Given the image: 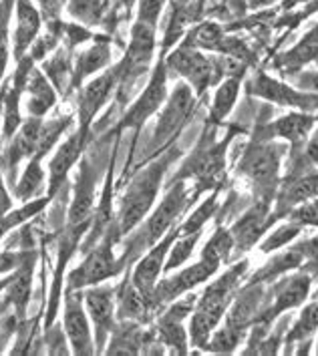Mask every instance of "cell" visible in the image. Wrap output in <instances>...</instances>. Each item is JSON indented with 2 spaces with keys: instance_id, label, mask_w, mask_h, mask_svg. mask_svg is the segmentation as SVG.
I'll return each mask as SVG.
<instances>
[{
  "instance_id": "obj_13",
  "label": "cell",
  "mask_w": 318,
  "mask_h": 356,
  "mask_svg": "<svg viewBox=\"0 0 318 356\" xmlns=\"http://www.w3.org/2000/svg\"><path fill=\"white\" fill-rule=\"evenodd\" d=\"M180 238V227H171L168 234L157 242L155 245H151L150 250L145 252V256L135 262L132 270V282L133 286L145 294L151 302V294L155 290V284L159 280V276L164 274V268H166V262H168L169 250L171 245L175 244V240Z\"/></svg>"
},
{
  "instance_id": "obj_12",
  "label": "cell",
  "mask_w": 318,
  "mask_h": 356,
  "mask_svg": "<svg viewBox=\"0 0 318 356\" xmlns=\"http://www.w3.org/2000/svg\"><path fill=\"white\" fill-rule=\"evenodd\" d=\"M63 330L73 355H95V338L83 302V290H65Z\"/></svg>"
},
{
  "instance_id": "obj_37",
  "label": "cell",
  "mask_w": 318,
  "mask_h": 356,
  "mask_svg": "<svg viewBox=\"0 0 318 356\" xmlns=\"http://www.w3.org/2000/svg\"><path fill=\"white\" fill-rule=\"evenodd\" d=\"M166 2L168 0H137V20L157 29Z\"/></svg>"
},
{
  "instance_id": "obj_26",
  "label": "cell",
  "mask_w": 318,
  "mask_h": 356,
  "mask_svg": "<svg viewBox=\"0 0 318 356\" xmlns=\"http://www.w3.org/2000/svg\"><path fill=\"white\" fill-rule=\"evenodd\" d=\"M266 229V206L252 207L238 224L232 227V238H234V244L238 245V252L248 250L250 245L256 244V240L260 238Z\"/></svg>"
},
{
  "instance_id": "obj_8",
  "label": "cell",
  "mask_w": 318,
  "mask_h": 356,
  "mask_svg": "<svg viewBox=\"0 0 318 356\" xmlns=\"http://www.w3.org/2000/svg\"><path fill=\"white\" fill-rule=\"evenodd\" d=\"M193 109H196V95L191 87L186 81L177 83V87L168 95V101L164 103L161 113L157 117L151 145L157 151L161 149L164 143L171 141L175 133L186 127L189 117L193 115Z\"/></svg>"
},
{
  "instance_id": "obj_30",
  "label": "cell",
  "mask_w": 318,
  "mask_h": 356,
  "mask_svg": "<svg viewBox=\"0 0 318 356\" xmlns=\"http://www.w3.org/2000/svg\"><path fill=\"white\" fill-rule=\"evenodd\" d=\"M45 184H47V169L42 168V157L35 155L29 159V165L20 175L19 184L15 188V197L22 204L31 202V200H35V195L42 189Z\"/></svg>"
},
{
  "instance_id": "obj_4",
  "label": "cell",
  "mask_w": 318,
  "mask_h": 356,
  "mask_svg": "<svg viewBox=\"0 0 318 356\" xmlns=\"http://www.w3.org/2000/svg\"><path fill=\"white\" fill-rule=\"evenodd\" d=\"M248 264H238L236 268H232L228 274H224L220 280H216L202 296V300L198 302L196 312L191 316V342L200 348H206L209 332L218 326L220 318L224 316L225 308L230 304V298L238 286V280L244 274Z\"/></svg>"
},
{
  "instance_id": "obj_44",
  "label": "cell",
  "mask_w": 318,
  "mask_h": 356,
  "mask_svg": "<svg viewBox=\"0 0 318 356\" xmlns=\"http://www.w3.org/2000/svg\"><path fill=\"white\" fill-rule=\"evenodd\" d=\"M300 89H306V91H317L318 93V73H302L299 75L296 81Z\"/></svg>"
},
{
  "instance_id": "obj_45",
  "label": "cell",
  "mask_w": 318,
  "mask_h": 356,
  "mask_svg": "<svg viewBox=\"0 0 318 356\" xmlns=\"http://www.w3.org/2000/svg\"><path fill=\"white\" fill-rule=\"evenodd\" d=\"M306 157L312 161V163H317L318 165V131L312 135V139L308 141V147H306Z\"/></svg>"
},
{
  "instance_id": "obj_6",
  "label": "cell",
  "mask_w": 318,
  "mask_h": 356,
  "mask_svg": "<svg viewBox=\"0 0 318 356\" xmlns=\"http://www.w3.org/2000/svg\"><path fill=\"white\" fill-rule=\"evenodd\" d=\"M168 67H166V58L159 56L157 65L151 71L145 89L135 97V101L125 109L121 121L117 123L115 135L117 133L121 135L125 129H133L135 133L141 131V127L164 107V103L168 101Z\"/></svg>"
},
{
  "instance_id": "obj_22",
  "label": "cell",
  "mask_w": 318,
  "mask_h": 356,
  "mask_svg": "<svg viewBox=\"0 0 318 356\" xmlns=\"http://www.w3.org/2000/svg\"><path fill=\"white\" fill-rule=\"evenodd\" d=\"M26 109L31 117H42L51 111L56 105V99H58V91L55 89V85L49 81V76L42 73L40 67H35L31 71L29 76V85H26Z\"/></svg>"
},
{
  "instance_id": "obj_51",
  "label": "cell",
  "mask_w": 318,
  "mask_h": 356,
  "mask_svg": "<svg viewBox=\"0 0 318 356\" xmlns=\"http://www.w3.org/2000/svg\"><path fill=\"white\" fill-rule=\"evenodd\" d=\"M317 353H318V342H317Z\"/></svg>"
},
{
  "instance_id": "obj_29",
  "label": "cell",
  "mask_w": 318,
  "mask_h": 356,
  "mask_svg": "<svg viewBox=\"0 0 318 356\" xmlns=\"http://www.w3.org/2000/svg\"><path fill=\"white\" fill-rule=\"evenodd\" d=\"M53 200H55V197H51L49 193H45V195H40V197L31 200V202H24L19 209H10L8 213L0 216V240H2L8 232L17 229V227L24 225L26 222H31L33 218H37L42 209H47V206H49Z\"/></svg>"
},
{
  "instance_id": "obj_41",
  "label": "cell",
  "mask_w": 318,
  "mask_h": 356,
  "mask_svg": "<svg viewBox=\"0 0 318 356\" xmlns=\"http://www.w3.org/2000/svg\"><path fill=\"white\" fill-rule=\"evenodd\" d=\"M29 252H0V274L2 272H15L19 268L22 260L26 258Z\"/></svg>"
},
{
  "instance_id": "obj_3",
  "label": "cell",
  "mask_w": 318,
  "mask_h": 356,
  "mask_svg": "<svg viewBox=\"0 0 318 356\" xmlns=\"http://www.w3.org/2000/svg\"><path fill=\"white\" fill-rule=\"evenodd\" d=\"M119 240H121V234L113 220L105 236L89 252L83 254L85 256L83 262L67 274L65 290H87L91 286H99L109 278L119 276L127 268L123 258L115 256V245L119 244Z\"/></svg>"
},
{
  "instance_id": "obj_18",
  "label": "cell",
  "mask_w": 318,
  "mask_h": 356,
  "mask_svg": "<svg viewBox=\"0 0 318 356\" xmlns=\"http://www.w3.org/2000/svg\"><path fill=\"white\" fill-rule=\"evenodd\" d=\"M15 37H13V55L15 63L29 53L33 42L40 35L42 15L33 0H15Z\"/></svg>"
},
{
  "instance_id": "obj_19",
  "label": "cell",
  "mask_w": 318,
  "mask_h": 356,
  "mask_svg": "<svg viewBox=\"0 0 318 356\" xmlns=\"http://www.w3.org/2000/svg\"><path fill=\"white\" fill-rule=\"evenodd\" d=\"M113 58L111 51V38L95 37L93 44L87 47L85 51H81L75 56V69H73V81H71V91H77L83 87V83L89 79V76L97 75L105 69H109Z\"/></svg>"
},
{
  "instance_id": "obj_47",
  "label": "cell",
  "mask_w": 318,
  "mask_h": 356,
  "mask_svg": "<svg viewBox=\"0 0 318 356\" xmlns=\"http://www.w3.org/2000/svg\"><path fill=\"white\" fill-rule=\"evenodd\" d=\"M272 2H276V0H248V6L252 10H258V8H264V6H270Z\"/></svg>"
},
{
  "instance_id": "obj_52",
  "label": "cell",
  "mask_w": 318,
  "mask_h": 356,
  "mask_svg": "<svg viewBox=\"0 0 318 356\" xmlns=\"http://www.w3.org/2000/svg\"><path fill=\"white\" fill-rule=\"evenodd\" d=\"M317 29H318V24H317Z\"/></svg>"
},
{
  "instance_id": "obj_31",
  "label": "cell",
  "mask_w": 318,
  "mask_h": 356,
  "mask_svg": "<svg viewBox=\"0 0 318 356\" xmlns=\"http://www.w3.org/2000/svg\"><path fill=\"white\" fill-rule=\"evenodd\" d=\"M67 10L83 26H93L101 22L105 0H69Z\"/></svg>"
},
{
  "instance_id": "obj_25",
  "label": "cell",
  "mask_w": 318,
  "mask_h": 356,
  "mask_svg": "<svg viewBox=\"0 0 318 356\" xmlns=\"http://www.w3.org/2000/svg\"><path fill=\"white\" fill-rule=\"evenodd\" d=\"M318 58V29L315 26L306 37L300 40L296 47H292L288 53H282L276 56V65L278 69H284L286 73H296L304 65L312 63Z\"/></svg>"
},
{
  "instance_id": "obj_2",
  "label": "cell",
  "mask_w": 318,
  "mask_h": 356,
  "mask_svg": "<svg viewBox=\"0 0 318 356\" xmlns=\"http://www.w3.org/2000/svg\"><path fill=\"white\" fill-rule=\"evenodd\" d=\"M171 159H173V151H169L161 159L153 161L143 171H139L132 179V184L127 186L121 206H119V213L115 218L121 238L132 234L150 213V209L157 200V193H159L164 175L168 171Z\"/></svg>"
},
{
  "instance_id": "obj_46",
  "label": "cell",
  "mask_w": 318,
  "mask_h": 356,
  "mask_svg": "<svg viewBox=\"0 0 318 356\" xmlns=\"http://www.w3.org/2000/svg\"><path fill=\"white\" fill-rule=\"evenodd\" d=\"M6 83H8V79L0 83V121H2V111H4V93H6ZM0 151H2V133H0Z\"/></svg>"
},
{
  "instance_id": "obj_32",
  "label": "cell",
  "mask_w": 318,
  "mask_h": 356,
  "mask_svg": "<svg viewBox=\"0 0 318 356\" xmlns=\"http://www.w3.org/2000/svg\"><path fill=\"white\" fill-rule=\"evenodd\" d=\"M15 8V0H0V83L10 60V15Z\"/></svg>"
},
{
  "instance_id": "obj_9",
  "label": "cell",
  "mask_w": 318,
  "mask_h": 356,
  "mask_svg": "<svg viewBox=\"0 0 318 356\" xmlns=\"http://www.w3.org/2000/svg\"><path fill=\"white\" fill-rule=\"evenodd\" d=\"M119 83H121V65L117 63L79 89L77 117H79L81 129L91 131V125L97 119V115L103 111V107L111 101L113 95H117Z\"/></svg>"
},
{
  "instance_id": "obj_34",
  "label": "cell",
  "mask_w": 318,
  "mask_h": 356,
  "mask_svg": "<svg viewBox=\"0 0 318 356\" xmlns=\"http://www.w3.org/2000/svg\"><path fill=\"white\" fill-rule=\"evenodd\" d=\"M200 238H202V232H196V234H189V236H180V238H177L180 242H175V245H171V250H169V258L168 262H166L164 272L168 274V272L180 268L182 264L186 262L187 258H189V254H191L193 248H196V242H198Z\"/></svg>"
},
{
  "instance_id": "obj_1",
  "label": "cell",
  "mask_w": 318,
  "mask_h": 356,
  "mask_svg": "<svg viewBox=\"0 0 318 356\" xmlns=\"http://www.w3.org/2000/svg\"><path fill=\"white\" fill-rule=\"evenodd\" d=\"M187 204H189V195H187L184 179L173 181L166 197L161 200V204L153 209V213L145 222H141L132 232L125 252L121 256L127 268L137 262V258H141L143 252H148L151 245L157 244L168 234L175 225L177 218L186 211Z\"/></svg>"
},
{
  "instance_id": "obj_21",
  "label": "cell",
  "mask_w": 318,
  "mask_h": 356,
  "mask_svg": "<svg viewBox=\"0 0 318 356\" xmlns=\"http://www.w3.org/2000/svg\"><path fill=\"white\" fill-rule=\"evenodd\" d=\"M35 254L29 252L26 258L22 260L19 268L13 272V278L6 286V298L4 302L13 306V312L19 316L20 320L26 314V306L31 302V292H33V272H35Z\"/></svg>"
},
{
  "instance_id": "obj_10",
  "label": "cell",
  "mask_w": 318,
  "mask_h": 356,
  "mask_svg": "<svg viewBox=\"0 0 318 356\" xmlns=\"http://www.w3.org/2000/svg\"><path fill=\"white\" fill-rule=\"evenodd\" d=\"M91 224H65V229L58 236V252H56L55 276H53V286L47 302V318H45V328L49 330L58 314V306L63 302V284H65V272L71 258L75 256L81 248V242L85 234L89 232Z\"/></svg>"
},
{
  "instance_id": "obj_43",
  "label": "cell",
  "mask_w": 318,
  "mask_h": 356,
  "mask_svg": "<svg viewBox=\"0 0 318 356\" xmlns=\"http://www.w3.org/2000/svg\"><path fill=\"white\" fill-rule=\"evenodd\" d=\"M13 197L6 189V184H4V175H2V168H0V216L8 213L13 209Z\"/></svg>"
},
{
  "instance_id": "obj_27",
  "label": "cell",
  "mask_w": 318,
  "mask_h": 356,
  "mask_svg": "<svg viewBox=\"0 0 318 356\" xmlns=\"http://www.w3.org/2000/svg\"><path fill=\"white\" fill-rule=\"evenodd\" d=\"M315 121H317V117H312L308 113H288L270 125V135L288 139L290 143L296 145L312 129Z\"/></svg>"
},
{
  "instance_id": "obj_38",
  "label": "cell",
  "mask_w": 318,
  "mask_h": 356,
  "mask_svg": "<svg viewBox=\"0 0 318 356\" xmlns=\"http://www.w3.org/2000/svg\"><path fill=\"white\" fill-rule=\"evenodd\" d=\"M300 234V224H290V225H284L280 229H276L268 240H266V244H262V252H272V250H278L282 245L286 244V242H292L296 236Z\"/></svg>"
},
{
  "instance_id": "obj_5",
  "label": "cell",
  "mask_w": 318,
  "mask_h": 356,
  "mask_svg": "<svg viewBox=\"0 0 318 356\" xmlns=\"http://www.w3.org/2000/svg\"><path fill=\"white\" fill-rule=\"evenodd\" d=\"M157 29L135 20L129 33V42L123 58L119 60L121 65V83L117 89V97L127 99L125 95L132 91V87L143 76V73L150 71L151 60L155 55V40H157Z\"/></svg>"
},
{
  "instance_id": "obj_42",
  "label": "cell",
  "mask_w": 318,
  "mask_h": 356,
  "mask_svg": "<svg viewBox=\"0 0 318 356\" xmlns=\"http://www.w3.org/2000/svg\"><path fill=\"white\" fill-rule=\"evenodd\" d=\"M292 218L299 220L300 224L318 225V202L317 204H312V206H306L302 207V209H299Z\"/></svg>"
},
{
  "instance_id": "obj_16",
  "label": "cell",
  "mask_w": 318,
  "mask_h": 356,
  "mask_svg": "<svg viewBox=\"0 0 318 356\" xmlns=\"http://www.w3.org/2000/svg\"><path fill=\"white\" fill-rule=\"evenodd\" d=\"M42 123L45 119L42 117H31L22 121V125L19 127V131L10 137V143L6 147L4 153V159H2V165L0 168L6 169L8 177L15 181V175H17V169L24 161V159H31L35 157L38 151V137H40V129H42Z\"/></svg>"
},
{
  "instance_id": "obj_17",
  "label": "cell",
  "mask_w": 318,
  "mask_h": 356,
  "mask_svg": "<svg viewBox=\"0 0 318 356\" xmlns=\"http://www.w3.org/2000/svg\"><path fill=\"white\" fill-rule=\"evenodd\" d=\"M252 91L262 97L266 101H272L276 105H288V107H296L304 113L315 111L318 107V99L312 95H304L302 91H296L294 87H288L286 83H282L278 79H272L266 75L264 71L256 73L254 76V87Z\"/></svg>"
},
{
  "instance_id": "obj_15",
  "label": "cell",
  "mask_w": 318,
  "mask_h": 356,
  "mask_svg": "<svg viewBox=\"0 0 318 356\" xmlns=\"http://www.w3.org/2000/svg\"><path fill=\"white\" fill-rule=\"evenodd\" d=\"M97 169L89 157L81 159L75 179V191L67 213V224H91L97 206Z\"/></svg>"
},
{
  "instance_id": "obj_39",
  "label": "cell",
  "mask_w": 318,
  "mask_h": 356,
  "mask_svg": "<svg viewBox=\"0 0 318 356\" xmlns=\"http://www.w3.org/2000/svg\"><path fill=\"white\" fill-rule=\"evenodd\" d=\"M63 2H65V0H37L38 10H40L42 19H47V22L61 19Z\"/></svg>"
},
{
  "instance_id": "obj_33",
  "label": "cell",
  "mask_w": 318,
  "mask_h": 356,
  "mask_svg": "<svg viewBox=\"0 0 318 356\" xmlns=\"http://www.w3.org/2000/svg\"><path fill=\"white\" fill-rule=\"evenodd\" d=\"M218 191H214V195L206 200L202 206L198 207L196 211H193V216L187 220L186 224L180 227V236H189V234H196V232H202V227L207 224V220L216 213V209H218Z\"/></svg>"
},
{
  "instance_id": "obj_20",
  "label": "cell",
  "mask_w": 318,
  "mask_h": 356,
  "mask_svg": "<svg viewBox=\"0 0 318 356\" xmlns=\"http://www.w3.org/2000/svg\"><path fill=\"white\" fill-rule=\"evenodd\" d=\"M242 173L260 188H270L278 173V149L274 145H252L242 159Z\"/></svg>"
},
{
  "instance_id": "obj_14",
  "label": "cell",
  "mask_w": 318,
  "mask_h": 356,
  "mask_svg": "<svg viewBox=\"0 0 318 356\" xmlns=\"http://www.w3.org/2000/svg\"><path fill=\"white\" fill-rule=\"evenodd\" d=\"M89 137H91L89 129H81L79 127L56 149L51 163H49V173H47V193L51 197H55L56 193H58V189L63 188L65 179L69 177L71 169L75 168L77 163L83 159L85 149L89 145Z\"/></svg>"
},
{
  "instance_id": "obj_23",
  "label": "cell",
  "mask_w": 318,
  "mask_h": 356,
  "mask_svg": "<svg viewBox=\"0 0 318 356\" xmlns=\"http://www.w3.org/2000/svg\"><path fill=\"white\" fill-rule=\"evenodd\" d=\"M308 290H310V278L304 276V274L294 276L290 280L278 284V288L274 292V304H272V308L260 318V322L268 324V322H272V320L276 318L278 314H282L284 310L302 304L304 298L308 296Z\"/></svg>"
},
{
  "instance_id": "obj_7",
  "label": "cell",
  "mask_w": 318,
  "mask_h": 356,
  "mask_svg": "<svg viewBox=\"0 0 318 356\" xmlns=\"http://www.w3.org/2000/svg\"><path fill=\"white\" fill-rule=\"evenodd\" d=\"M164 58H166L168 71H173L175 75L184 76L187 85L198 95L204 93L209 85L218 83V79L222 76L220 69H218V60L209 58L200 49L187 47L184 42Z\"/></svg>"
},
{
  "instance_id": "obj_36",
  "label": "cell",
  "mask_w": 318,
  "mask_h": 356,
  "mask_svg": "<svg viewBox=\"0 0 318 356\" xmlns=\"http://www.w3.org/2000/svg\"><path fill=\"white\" fill-rule=\"evenodd\" d=\"M89 40H95V35L83 24L79 22H65L63 20V44L71 51H75L77 47L89 42Z\"/></svg>"
},
{
  "instance_id": "obj_48",
  "label": "cell",
  "mask_w": 318,
  "mask_h": 356,
  "mask_svg": "<svg viewBox=\"0 0 318 356\" xmlns=\"http://www.w3.org/2000/svg\"><path fill=\"white\" fill-rule=\"evenodd\" d=\"M119 2H121V6H123V8H125L127 13H129L133 6L137 4V0H119Z\"/></svg>"
},
{
  "instance_id": "obj_35",
  "label": "cell",
  "mask_w": 318,
  "mask_h": 356,
  "mask_svg": "<svg viewBox=\"0 0 318 356\" xmlns=\"http://www.w3.org/2000/svg\"><path fill=\"white\" fill-rule=\"evenodd\" d=\"M318 328V304L306 306V310L300 314L299 322L294 324V328L286 334V344L296 342V340H306L312 332H317Z\"/></svg>"
},
{
  "instance_id": "obj_40",
  "label": "cell",
  "mask_w": 318,
  "mask_h": 356,
  "mask_svg": "<svg viewBox=\"0 0 318 356\" xmlns=\"http://www.w3.org/2000/svg\"><path fill=\"white\" fill-rule=\"evenodd\" d=\"M20 318L13 312L6 318H0V353L4 350V344L8 342V338L13 337V332H17Z\"/></svg>"
},
{
  "instance_id": "obj_50",
  "label": "cell",
  "mask_w": 318,
  "mask_h": 356,
  "mask_svg": "<svg viewBox=\"0 0 318 356\" xmlns=\"http://www.w3.org/2000/svg\"><path fill=\"white\" fill-rule=\"evenodd\" d=\"M171 2H175V4H187V2H191V0H171Z\"/></svg>"
},
{
  "instance_id": "obj_49",
  "label": "cell",
  "mask_w": 318,
  "mask_h": 356,
  "mask_svg": "<svg viewBox=\"0 0 318 356\" xmlns=\"http://www.w3.org/2000/svg\"><path fill=\"white\" fill-rule=\"evenodd\" d=\"M10 278H13V274H8L6 278H2V280H0V292H4V290H6V286H8Z\"/></svg>"
},
{
  "instance_id": "obj_24",
  "label": "cell",
  "mask_w": 318,
  "mask_h": 356,
  "mask_svg": "<svg viewBox=\"0 0 318 356\" xmlns=\"http://www.w3.org/2000/svg\"><path fill=\"white\" fill-rule=\"evenodd\" d=\"M42 73L49 76V81L55 85L58 93L71 91V81H73V69H75V58L73 51L67 49L65 44L58 47L51 58H45L40 65Z\"/></svg>"
},
{
  "instance_id": "obj_28",
  "label": "cell",
  "mask_w": 318,
  "mask_h": 356,
  "mask_svg": "<svg viewBox=\"0 0 318 356\" xmlns=\"http://www.w3.org/2000/svg\"><path fill=\"white\" fill-rule=\"evenodd\" d=\"M240 87H242V76H228L224 83L218 87L214 103H212V109H209L207 125L222 123L225 117L232 113L236 101H238V95H240Z\"/></svg>"
},
{
  "instance_id": "obj_11",
  "label": "cell",
  "mask_w": 318,
  "mask_h": 356,
  "mask_svg": "<svg viewBox=\"0 0 318 356\" xmlns=\"http://www.w3.org/2000/svg\"><path fill=\"white\" fill-rule=\"evenodd\" d=\"M85 310L89 314L91 326L95 328V353H103L105 344L117 326V296L115 288L107 286H91L83 290Z\"/></svg>"
}]
</instances>
